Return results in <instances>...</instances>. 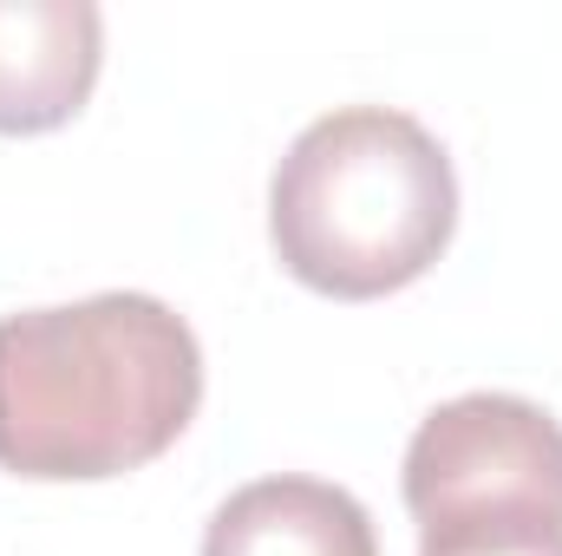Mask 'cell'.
I'll use <instances>...</instances> for the list:
<instances>
[{"instance_id": "6da1fadb", "label": "cell", "mask_w": 562, "mask_h": 556, "mask_svg": "<svg viewBox=\"0 0 562 556\" xmlns=\"http://www.w3.org/2000/svg\"><path fill=\"white\" fill-rule=\"evenodd\" d=\"M203 407V347L157 294L0 321V471L99 485L164 458Z\"/></svg>"}, {"instance_id": "7a4b0ae2", "label": "cell", "mask_w": 562, "mask_h": 556, "mask_svg": "<svg viewBox=\"0 0 562 556\" xmlns=\"http://www.w3.org/2000/svg\"><path fill=\"white\" fill-rule=\"evenodd\" d=\"M458 230V177L419 119L347 105L314 119L269 177L281 269L334 301H380L419 281Z\"/></svg>"}, {"instance_id": "3957f363", "label": "cell", "mask_w": 562, "mask_h": 556, "mask_svg": "<svg viewBox=\"0 0 562 556\" xmlns=\"http://www.w3.org/2000/svg\"><path fill=\"white\" fill-rule=\"evenodd\" d=\"M413 524L562 518V425L517 393L445 400L406 445Z\"/></svg>"}, {"instance_id": "277c9868", "label": "cell", "mask_w": 562, "mask_h": 556, "mask_svg": "<svg viewBox=\"0 0 562 556\" xmlns=\"http://www.w3.org/2000/svg\"><path fill=\"white\" fill-rule=\"evenodd\" d=\"M105 20L86 0H0V138H40L86 112Z\"/></svg>"}, {"instance_id": "5b68a950", "label": "cell", "mask_w": 562, "mask_h": 556, "mask_svg": "<svg viewBox=\"0 0 562 556\" xmlns=\"http://www.w3.org/2000/svg\"><path fill=\"white\" fill-rule=\"evenodd\" d=\"M203 556H380L353 491L321 478H256L203 531Z\"/></svg>"}, {"instance_id": "8992f818", "label": "cell", "mask_w": 562, "mask_h": 556, "mask_svg": "<svg viewBox=\"0 0 562 556\" xmlns=\"http://www.w3.org/2000/svg\"><path fill=\"white\" fill-rule=\"evenodd\" d=\"M419 556H562V518H491V524H431Z\"/></svg>"}]
</instances>
